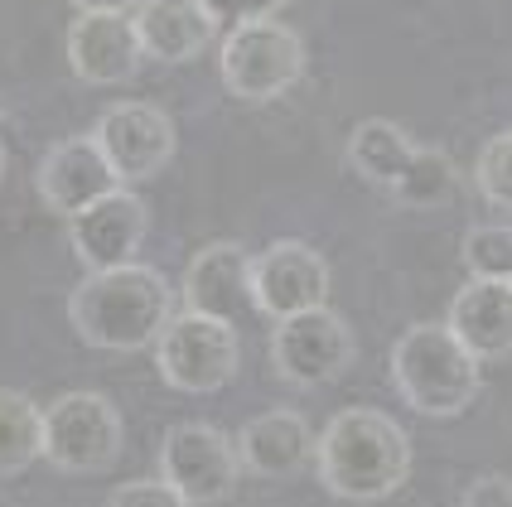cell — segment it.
<instances>
[{"label": "cell", "instance_id": "6", "mask_svg": "<svg viewBox=\"0 0 512 507\" xmlns=\"http://www.w3.org/2000/svg\"><path fill=\"white\" fill-rule=\"evenodd\" d=\"M155 367L174 392L208 396L223 392L237 367H242V343H237V324L213 319V314L184 310L170 319V329L155 343Z\"/></svg>", "mask_w": 512, "mask_h": 507}, {"label": "cell", "instance_id": "1", "mask_svg": "<svg viewBox=\"0 0 512 507\" xmlns=\"http://www.w3.org/2000/svg\"><path fill=\"white\" fill-rule=\"evenodd\" d=\"M170 310V281L141 261H126L112 271H87L78 290L68 295V319L78 338L107 353H136L145 343H160V334L170 329Z\"/></svg>", "mask_w": 512, "mask_h": 507}, {"label": "cell", "instance_id": "14", "mask_svg": "<svg viewBox=\"0 0 512 507\" xmlns=\"http://www.w3.org/2000/svg\"><path fill=\"white\" fill-rule=\"evenodd\" d=\"M184 305L194 314H213L237 324L247 310H256L252 300V256L237 242H208L189 271H184Z\"/></svg>", "mask_w": 512, "mask_h": 507}, {"label": "cell", "instance_id": "24", "mask_svg": "<svg viewBox=\"0 0 512 507\" xmlns=\"http://www.w3.org/2000/svg\"><path fill=\"white\" fill-rule=\"evenodd\" d=\"M459 507H512V479L488 474V479L469 483V493H464V503Z\"/></svg>", "mask_w": 512, "mask_h": 507}, {"label": "cell", "instance_id": "13", "mask_svg": "<svg viewBox=\"0 0 512 507\" xmlns=\"http://www.w3.org/2000/svg\"><path fill=\"white\" fill-rule=\"evenodd\" d=\"M145 227H150L145 203L131 189H116V194L97 198L92 208H83L78 218H68V242L87 271H112L141 252Z\"/></svg>", "mask_w": 512, "mask_h": 507}, {"label": "cell", "instance_id": "3", "mask_svg": "<svg viewBox=\"0 0 512 507\" xmlns=\"http://www.w3.org/2000/svg\"><path fill=\"white\" fill-rule=\"evenodd\" d=\"M392 382L411 411L450 421L479 396V358L450 324H411L392 343Z\"/></svg>", "mask_w": 512, "mask_h": 507}, {"label": "cell", "instance_id": "5", "mask_svg": "<svg viewBox=\"0 0 512 507\" xmlns=\"http://www.w3.org/2000/svg\"><path fill=\"white\" fill-rule=\"evenodd\" d=\"M218 68H223V87L237 102H276L305 78V39L276 15L252 20V25L228 29L218 49Z\"/></svg>", "mask_w": 512, "mask_h": 507}, {"label": "cell", "instance_id": "2", "mask_svg": "<svg viewBox=\"0 0 512 507\" xmlns=\"http://www.w3.org/2000/svg\"><path fill=\"white\" fill-rule=\"evenodd\" d=\"M314 469L334 498L377 503L392 498L411 474V440L392 416L372 406H348L319 430Z\"/></svg>", "mask_w": 512, "mask_h": 507}, {"label": "cell", "instance_id": "20", "mask_svg": "<svg viewBox=\"0 0 512 507\" xmlns=\"http://www.w3.org/2000/svg\"><path fill=\"white\" fill-rule=\"evenodd\" d=\"M474 184L488 198V208L512 213V131H498L493 141H484L474 160Z\"/></svg>", "mask_w": 512, "mask_h": 507}, {"label": "cell", "instance_id": "17", "mask_svg": "<svg viewBox=\"0 0 512 507\" xmlns=\"http://www.w3.org/2000/svg\"><path fill=\"white\" fill-rule=\"evenodd\" d=\"M314 450H319V440L300 411H266L242 425V435H237L242 469H252L256 479H295L314 459Z\"/></svg>", "mask_w": 512, "mask_h": 507}, {"label": "cell", "instance_id": "15", "mask_svg": "<svg viewBox=\"0 0 512 507\" xmlns=\"http://www.w3.org/2000/svg\"><path fill=\"white\" fill-rule=\"evenodd\" d=\"M141 58L145 49L131 15H78V25L68 29V63L92 87L126 83Z\"/></svg>", "mask_w": 512, "mask_h": 507}, {"label": "cell", "instance_id": "10", "mask_svg": "<svg viewBox=\"0 0 512 507\" xmlns=\"http://www.w3.org/2000/svg\"><path fill=\"white\" fill-rule=\"evenodd\" d=\"M252 300L276 324L290 314L319 310L329 300V266L310 242H271L261 256H252Z\"/></svg>", "mask_w": 512, "mask_h": 507}, {"label": "cell", "instance_id": "11", "mask_svg": "<svg viewBox=\"0 0 512 507\" xmlns=\"http://www.w3.org/2000/svg\"><path fill=\"white\" fill-rule=\"evenodd\" d=\"M92 136L102 145V155L112 160L121 189L155 179L174 160V121L150 102H121L112 112H102Z\"/></svg>", "mask_w": 512, "mask_h": 507}, {"label": "cell", "instance_id": "9", "mask_svg": "<svg viewBox=\"0 0 512 507\" xmlns=\"http://www.w3.org/2000/svg\"><path fill=\"white\" fill-rule=\"evenodd\" d=\"M353 353H358L353 329L329 305L290 314L271 334V367L281 372L285 382H295V387H319V382L343 377L348 363H353Z\"/></svg>", "mask_w": 512, "mask_h": 507}, {"label": "cell", "instance_id": "25", "mask_svg": "<svg viewBox=\"0 0 512 507\" xmlns=\"http://www.w3.org/2000/svg\"><path fill=\"white\" fill-rule=\"evenodd\" d=\"M83 15H126L131 5H141V0H73Z\"/></svg>", "mask_w": 512, "mask_h": 507}, {"label": "cell", "instance_id": "23", "mask_svg": "<svg viewBox=\"0 0 512 507\" xmlns=\"http://www.w3.org/2000/svg\"><path fill=\"white\" fill-rule=\"evenodd\" d=\"M208 10H213V20L218 25H228V29H237V25H252V20H271L281 5H290V0H203Z\"/></svg>", "mask_w": 512, "mask_h": 507}, {"label": "cell", "instance_id": "26", "mask_svg": "<svg viewBox=\"0 0 512 507\" xmlns=\"http://www.w3.org/2000/svg\"><path fill=\"white\" fill-rule=\"evenodd\" d=\"M0 174H5V141H0Z\"/></svg>", "mask_w": 512, "mask_h": 507}, {"label": "cell", "instance_id": "16", "mask_svg": "<svg viewBox=\"0 0 512 507\" xmlns=\"http://www.w3.org/2000/svg\"><path fill=\"white\" fill-rule=\"evenodd\" d=\"M450 329L459 343L479 358H508L512 353V281H493V276H469L459 285V295L450 300Z\"/></svg>", "mask_w": 512, "mask_h": 507}, {"label": "cell", "instance_id": "18", "mask_svg": "<svg viewBox=\"0 0 512 507\" xmlns=\"http://www.w3.org/2000/svg\"><path fill=\"white\" fill-rule=\"evenodd\" d=\"M131 20H136L145 58H160V63H189L218 34V20L203 0H141Z\"/></svg>", "mask_w": 512, "mask_h": 507}, {"label": "cell", "instance_id": "4", "mask_svg": "<svg viewBox=\"0 0 512 507\" xmlns=\"http://www.w3.org/2000/svg\"><path fill=\"white\" fill-rule=\"evenodd\" d=\"M348 165L358 169L368 184L387 189L392 198L411 203V208H435L455 194L459 174L455 160L435 145H416L397 121H358L348 136Z\"/></svg>", "mask_w": 512, "mask_h": 507}, {"label": "cell", "instance_id": "8", "mask_svg": "<svg viewBox=\"0 0 512 507\" xmlns=\"http://www.w3.org/2000/svg\"><path fill=\"white\" fill-rule=\"evenodd\" d=\"M242 474V454L237 440L223 435L218 425L184 421L174 425L160 445V479L179 488L189 503H223Z\"/></svg>", "mask_w": 512, "mask_h": 507}, {"label": "cell", "instance_id": "21", "mask_svg": "<svg viewBox=\"0 0 512 507\" xmlns=\"http://www.w3.org/2000/svg\"><path fill=\"white\" fill-rule=\"evenodd\" d=\"M464 266L474 276H493V281H512V227L488 223L474 227L464 237Z\"/></svg>", "mask_w": 512, "mask_h": 507}, {"label": "cell", "instance_id": "12", "mask_svg": "<svg viewBox=\"0 0 512 507\" xmlns=\"http://www.w3.org/2000/svg\"><path fill=\"white\" fill-rule=\"evenodd\" d=\"M34 184H39V198L54 208L58 218H78L97 198H107L121 189V179H116L112 160L102 155L97 136H68V141H58L54 150L39 160Z\"/></svg>", "mask_w": 512, "mask_h": 507}, {"label": "cell", "instance_id": "7", "mask_svg": "<svg viewBox=\"0 0 512 507\" xmlns=\"http://www.w3.org/2000/svg\"><path fill=\"white\" fill-rule=\"evenodd\" d=\"M121 450L126 425L102 392H68L44 411V459L63 474H107Z\"/></svg>", "mask_w": 512, "mask_h": 507}, {"label": "cell", "instance_id": "19", "mask_svg": "<svg viewBox=\"0 0 512 507\" xmlns=\"http://www.w3.org/2000/svg\"><path fill=\"white\" fill-rule=\"evenodd\" d=\"M44 454V411L25 392L0 387V479L25 474Z\"/></svg>", "mask_w": 512, "mask_h": 507}, {"label": "cell", "instance_id": "22", "mask_svg": "<svg viewBox=\"0 0 512 507\" xmlns=\"http://www.w3.org/2000/svg\"><path fill=\"white\" fill-rule=\"evenodd\" d=\"M107 507H194V503L165 479H131L107 498Z\"/></svg>", "mask_w": 512, "mask_h": 507}]
</instances>
